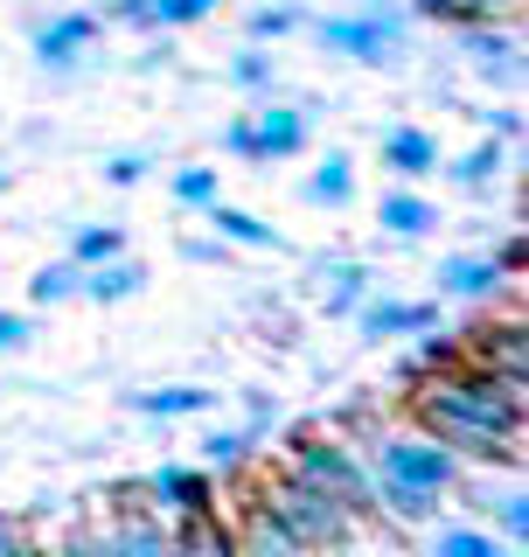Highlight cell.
<instances>
[{"instance_id": "1", "label": "cell", "mask_w": 529, "mask_h": 557, "mask_svg": "<svg viewBox=\"0 0 529 557\" xmlns=\"http://www.w3.org/2000/svg\"><path fill=\"white\" fill-rule=\"evenodd\" d=\"M522 391L516 376H488V370H453L432 376L426 391L411 397L418 432L439 440L446 453H473V460H522V446H508L522 432Z\"/></svg>"}, {"instance_id": "2", "label": "cell", "mask_w": 529, "mask_h": 557, "mask_svg": "<svg viewBox=\"0 0 529 557\" xmlns=\"http://www.w3.org/2000/svg\"><path fill=\"white\" fill-rule=\"evenodd\" d=\"M453 481H460V453L426 432H397L377 446V509H391L397 522H426Z\"/></svg>"}, {"instance_id": "3", "label": "cell", "mask_w": 529, "mask_h": 557, "mask_svg": "<svg viewBox=\"0 0 529 557\" xmlns=\"http://www.w3.org/2000/svg\"><path fill=\"white\" fill-rule=\"evenodd\" d=\"M258 509L272 516V522H286V530L299 536L307 550H334V544H348V509H334V502L321 495L313 481H299V474H272L258 487Z\"/></svg>"}, {"instance_id": "4", "label": "cell", "mask_w": 529, "mask_h": 557, "mask_svg": "<svg viewBox=\"0 0 529 557\" xmlns=\"http://www.w3.org/2000/svg\"><path fill=\"white\" fill-rule=\"evenodd\" d=\"M293 474L313 481L334 509H348L356 522L377 516V474H369V467L342 440H313V432H307V440H293Z\"/></svg>"}, {"instance_id": "5", "label": "cell", "mask_w": 529, "mask_h": 557, "mask_svg": "<svg viewBox=\"0 0 529 557\" xmlns=\"http://www.w3.org/2000/svg\"><path fill=\"white\" fill-rule=\"evenodd\" d=\"M397 35H404V14H391V8L369 14V22H321V42L342 49V57H362V63H391Z\"/></svg>"}, {"instance_id": "6", "label": "cell", "mask_w": 529, "mask_h": 557, "mask_svg": "<svg viewBox=\"0 0 529 557\" xmlns=\"http://www.w3.org/2000/svg\"><path fill=\"white\" fill-rule=\"evenodd\" d=\"M168 557H237V530L209 509V502L202 509H182L174 530H168Z\"/></svg>"}, {"instance_id": "7", "label": "cell", "mask_w": 529, "mask_h": 557, "mask_svg": "<svg viewBox=\"0 0 529 557\" xmlns=\"http://www.w3.org/2000/svg\"><path fill=\"white\" fill-rule=\"evenodd\" d=\"M473 362H481L488 376H516V383H529V335H522V321L481 327V335H473Z\"/></svg>"}, {"instance_id": "8", "label": "cell", "mask_w": 529, "mask_h": 557, "mask_svg": "<svg viewBox=\"0 0 529 557\" xmlns=\"http://www.w3.org/2000/svg\"><path fill=\"white\" fill-rule=\"evenodd\" d=\"M307 147V119L293 104H264L251 119V161H286V153Z\"/></svg>"}, {"instance_id": "9", "label": "cell", "mask_w": 529, "mask_h": 557, "mask_svg": "<svg viewBox=\"0 0 529 557\" xmlns=\"http://www.w3.org/2000/svg\"><path fill=\"white\" fill-rule=\"evenodd\" d=\"M439 327V307L432 300H377L362 313V335L369 342H391V335H432Z\"/></svg>"}, {"instance_id": "10", "label": "cell", "mask_w": 529, "mask_h": 557, "mask_svg": "<svg viewBox=\"0 0 529 557\" xmlns=\"http://www.w3.org/2000/svg\"><path fill=\"white\" fill-rule=\"evenodd\" d=\"M112 557H168V522L153 516V509H126L119 502V522H112Z\"/></svg>"}, {"instance_id": "11", "label": "cell", "mask_w": 529, "mask_h": 557, "mask_svg": "<svg viewBox=\"0 0 529 557\" xmlns=\"http://www.w3.org/2000/svg\"><path fill=\"white\" fill-rule=\"evenodd\" d=\"M460 49H467V57L481 63L495 84H516V77H522V49H516V35H502V28H473V22H467V28H460Z\"/></svg>"}, {"instance_id": "12", "label": "cell", "mask_w": 529, "mask_h": 557, "mask_svg": "<svg viewBox=\"0 0 529 557\" xmlns=\"http://www.w3.org/2000/svg\"><path fill=\"white\" fill-rule=\"evenodd\" d=\"M502 258H446V265H439V293H446V300H488V293L502 286Z\"/></svg>"}, {"instance_id": "13", "label": "cell", "mask_w": 529, "mask_h": 557, "mask_svg": "<svg viewBox=\"0 0 529 557\" xmlns=\"http://www.w3.org/2000/svg\"><path fill=\"white\" fill-rule=\"evenodd\" d=\"M383 161H391L397 182H418V174L439 168V139L426 126H397V133H383Z\"/></svg>"}, {"instance_id": "14", "label": "cell", "mask_w": 529, "mask_h": 557, "mask_svg": "<svg viewBox=\"0 0 529 557\" xmlns=\"http://www.w3.org/2000/svg\"><path fill=\"white\" fill-rule=\"evenodd\" d=\"M91 35H98V14H57V22L35 28V57H42V63H70L77 49H91Z\"/></svg>"}, {"instance_id": "15", "label": "cell", "mask_w": 529, "mask_h": 557, "mask_svg": "<svg viewBox=\"0 0 529 557\" xmlns=\"http://www.w3.org/2000/svg\"><path fill=\"white\" fill-rule=\"evenodd\" d=\"M237 557H313V550L299 544L286 522H272V516L251 502V516H244V536H237Z\"/></svg>"}, {"instance_id": "16", "label": "cell", "mask_w": 529, "mask_h": 557, "mask_svg": "<svg viewBox=\"0 0 529 557\" xmlns=\"http://www.w3.org/2000/svg\"><path fill=\"white\" fill-rule=\"evenodd\" d=\"M147 495L161 502V509L182 516V509H202V502H209V481L196 474V467H153V474H147Z\"/></svg>"}, {"instance_id": "17", "label": "cell", "mask_w": 529, "mask_h": 557, "mask_svg": "<svg viewBox=\"0 0 529 557\" xmlns=\"http://www.w3.org/2000/svg\"><path fill=\"white\" fill-rule=\"evenodd\" d=\"M299 196H307L313 209H342L348 196H356V161H348V153H328V161L307 174V188H299Z\"/></svg>"}, {"instance_id": "18", "label": "cell", "mask_w": 529, "mask_h": 557, "mask_svg": "<svg viewBox=\"0 0 529 557\" xmlns=\"http://www.w3.org/2000/svg\"><path fill=\"white\" fill-rule=\"evenodd\" d=\"M139 286H147V265H139V258H104L98 272H84V293H91L98 307H119Z\"/></svg>"}, {"instance_id": "19", "label": "cell", "mask_w": 529, "mask_h": 557, "mask_svg": "<svg viewBox=\"0 0 529 557\" xmlns=\"http://www.w3.org/2000/svg\"><path fill=\"white\" fill-rule=\"evenodd\" d=\"M377 223L391 237H426L432 223H439V209L426 202V196H411V188H391V196H383V209H377Z\"/></svg>"}, {"instance_id": "20", "label": "cell", "mask_w": 529, "mask_h": 557, "mask_svg": "<svg viewBox=\"0 0 529 557\" xmlns=\"http://www.w3.org/2000/svg\"><path fill=\"white\" fill-rule=\"evenodd\" d=\"M209 223H217V237H231V244H251V251H279V237L272 223H258L251 209H231V202H209Z\"/></svg>"}, {"instance_id": "21", "label": "cell", "mask_w": 529, "mask_h": 557, "mask_svg": "<svg viewBox=\"0 0 529 557\" xmlns=\"http://www.w3.org/2000/svg\"><path fill=\"white\" fill-rule=\"evenodd\" d=\"M432 557H508V550H502V536H488V530H467V522H446V530L432 536Z\"/></svg>"}, {"instance_id": "22", "label": "cell", "mask_w": 529, "mask_h": 557, "mask_svg": "<svg viewBox=\"0 0 529 557\" xmlns=\"http://www.w3.org/2000/svg\"><path fill=\"white\" fill-rule=\"evenodd\" d=\"M133 411H147V418H188V411H209V391H196V383H182V391H139Z\"/></svg>"}, {"instance_id": "23", "label": "cell", "mask_w": 529, "mask_h": 557, "mask_svg": "<svg viewBox=\"0 0 529 557\" xmlns=\"http://www.w3.org/2000/svg\"><path fill=\"white\" fill-rule=\"evenodd\" d=\"M70 293H84V265L70 258V265H42L28 278V300L35 307H57V300H70Z\"/></svg>"}, {"instance_id": "24", "label": "cell", "mask_w": 529, "mask_h": 557, "mask_svg": "<svg viewBox=\"0 0 529 557\" xmlns=\"http://www.w3.org/2000/svg\"><path fill=\"white\" fill-rule=\"evenodd\" d=\"M119 251H126V231H112V223H104V231H77V244H70L77 265H104V258H119Z\"/></svg>"}, {"instance_id": "25", "label": "cell", "mask_w": 529, "mask_h": 557, "mask_svg": "<svg viewBox=\"0 0 529 557\" xmlns=\"http://www.w3.org/2000/svg\"><path fill=\"white\" fill-rule=\"evenodd\" d=\"M174 202L209 209V202H217V168H182V174H174Z\"/></svg>"}, {"instance_id": "26", "label": "cell", "mask_w": 529, "mask_h": 557, "mask_svg": "<svg viewBox=\"0 0 529 557\" xmlns=\"http://www.w3.org/2000/svg\"><path fill=\"white\" fill-rule=\"evenodd\" d=\"M495 522H502V536H516V550H522V536H529V495H522V481L508 487V495H495Z\"/></svg>"}, {"instance_id": "27", "label": "cell", "mask_w": 529, "mask_h": 557, "mask_svg": "<svg viewBox=\"0 0 529 557\" xmlns=\"http://www.w3.org/2000/svg\"><path fill=\"white\" fill-rule=\"evenodd\" d=\"M244 453H251V432H209V440H202L209 467H244Z\"/></svg>"}, {"instance_id": "28", "label": "cell", "mask_w": 529, "mask_h": 557, "mask_svg": "<svg viewBox=\"0 0 529 557\" xmlns=\"http://www.w3.org/2000/svg\"><path fill=\"white\" fill-rule=\"evenodd\" d=\"M223 0H153V22L161 28H188V22H202V14H217Z\"/></svg>"}, {"instance_id": "29", "label": "cell", "mask_w": 529, "mask_h": 557, "mask_svg": "<svg viewBox=\"0 0 529 557\" xmlns=\"http://www.w3.org/2000/svg\"><path fill=\"white\" fill-rule=\"evenodd\" d=\"M495 168H502V147H495V139H488V147H473V153H467V161H460V168H453V182H467V188H481V182H488V174H495Z\"/></svg>"}, {"instance_id": "30", "label": "cell", "mask_w": 529, "mask_h": 557, "mask_svg": "<svg viewBox=\"0 0 529 557\" xmlns=\"http://www.w3.org/2000/svg\"><path fill=\"white\" fill-rule=\"evenodd\" d=\"M362 300H369V272H362V265H348V272H342V286L328 293V313H348V307H362Z\"/></svg>"}, {"instance_id": "31", "label": "cell", "mask_w": 529, "mask_h": 557, "mask_svg": "<svg viewBox=\"0 0 529 557\" xmlns=\"http://www.w3.org/2000/svg\"><path fill=\"white\" fill-rule=\"evenodd\" d=\"M49 557H112V544H104V536H91V530H70Z\"/></svg>"}, {"instance_id": "32", "label": "cell", "mask_w": 529, "mask_h": 557, "mask_svg": "<svg viewBox=\"0 0 529 557\" xmlns=\"http://www.w3.org/2000/svg\"><path fill=\"white\" fill-rule=\"evenodd\" d=\"M286 28H299V8L286 0V8H258L251 14V35H286Z\"/></svg>"}, {"instance_id": "33", "label": "cell", "mask_w": 529, "mask_h": 557, "mask_svg": "<svg viewBox=\"0 0 529 557\" xmlns=\"http://www.w3.org/2000/svg\"><path fill=\"white\" fill-rule=\"evenodd\" d=\"M139 174H147V161H139V153H119V161H104V182H112V188H133Z\"/></svg>"}, {"instance_id": "34", "label": "cell", "mask_w": 529, "mask_h": 557, "mask_svg": "<svg viewBox=\"0 0 529 557\" xmlns=\"http://www.w3.org/2000/svg\"><path fill=\"white\" fill-rule=\"evenodd\" d=\"M237 84H251V91H258V84H272V57L244 49V57H237Z\"/></svg>"}, {"instance_id": "35", "label": "cell", "mask_w": 529, "mask_h": 557, "mask_svg": "<svg viewBox=\"0 0 529 557\" xmlns=\"http://www.w3.org/2000/svg\"><path fill=\"white\" fill-rule=\"evenodd\" d=\"M112 22H153V0H104Z\"/></svg>"}, {"instance_id": "36", "label": "cell", "mask_w": 529, "mask_h": 557, "mask_svg": "<svg viewBox=\"0 0 529 557\" xmlns=\"http://www.w3.org/2000/svg\"><path fill=\"white\" fill-rule=\"evenodd\" d=\"M28 335H35V327L22 321V313H0V356H8V348H22Z\"/></svg>"}, {"instance_id": "37", "label": "cell", "mask_w": 529, "mask_h": 557, "mask_svg": "<svg viewBox=\"0 0 529 557\" xmlns=\"http://www.w3.org/2000/svg\"><path fill=\"white\" fill-rule=\"evenodd\" d=\"M223 147H231V153H244V161H251V119H231V126H223Z\"/></svg>"}, {"instance_id": "38", "label": "cell", "mask_w": 529, "mask_h": 557, "mask_svg": "<svg viewBox=\"0 0 529 557\" xmlns=\"http://www.w3.org/2000/svg\"><path fill=\"white\" fill-rule=\"evenodd\" d=\"M473 8H481V14H502V8H508V0H473Z\"/></svg>"}, {"instance_id": "39", "label": "cell", "mask_w": 529, "mask_h": 557, "mask_svg": "<svg viewBox=\"0 0 529 557\" xmlns=\"http://www.w3.org/2000/svg\"><path fill=\"white\" fill-rule=\"evenodd\" d=\"M0 557H14V536L8 530H0Z\"/></svg>"}, {"instance_id": "40", "label": "cell", "mask_w": 529, "mask_h": 557, "mask_svg": "<svg viewBox=\"0 0 529 557\" xmlns=\"http://www.w3.org/2000/svg\"><path fill=\"white\" fill-rule=\"evenodd\" d=\"M14 557H49V550H28V544H14Z\"/></svg>"}, {"instance_id": "41", "label": "cell", "mask_w": 529, "mask_h": 557, "mask_svg": "<svg viewBox=\"0 0 529 557\" xmlns=\"http://www.w3.org/2000/svg\"><path fill=\"white\" fill-rule=\"evenodd\" d=\"M334 557H362V550H348V544H334Z\"/></svg>"}]
</instances>
